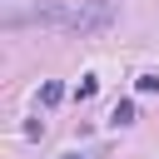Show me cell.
<instances>
[{
    "label": "cell",
    "instance_id": "cell-3",
    "mask_svg": "<svg viewBox=\"0 0 159 159\" xmlns=\"http://www.w3.org/2000/svg\"><path fill=\"white\" fill-rule=\"evenodd\" d=\"M60 99H65V89H60V84L50 80V84H45V104H60Z\"/></svg>",
    "mask_w": 159,
    "mask_h": 159
},
{
    "label": "cell",
    "instance_id": "cell-2",
    "mask_svg": "<svg viewBox=\"0 0 159 159\" xmlns=\"http://www.w3.org/2000/svg\"><path fill=\"white\" fill-rule=\"evenodd\" d=\"M109 119H114V124H129V119H134V104H129V99H119V104H114V114H109Z\"/></svg>",
    "mask_w": 159,
    "mask_h": 159
},
{
    "label": "cell",
    "instance_id": "cell-4",
    "mask_svg": "<svg viewBox=\"0 0 159 159\" xmlns=\"http://www.w3.org/2000/svg\"><path fill=\"white\" fill-rule=\"evenodd\" d=\"M139 89H144V94H154V89H159V75H139Z\"/></svg>",
    "mask_w": 159,
    "mask_h": 159
},
{
    "label": "cell",
    "instance_id": "cell-1",
    "mask_svg": "<svg viewBox=\"0 0 159 159\" xmlns=\"http://www.w3.org/2000/svg\"><path fill=\"white\" fill-rule=\"evenodd\" d=\"M40 25H55V30H70V35H99L114 25V5L109 0H80V5H35Z\"/></svg>",
    "mask_w": 159,
    "mask_h": 159
},
{
    "label": "cell",
    "instance_id": "cell-5",
    "mask_svg": "<svg viewBox=\"0 0 159 159\" xmlns=\"http://www.w3.org/2000/svg\"><path fill=\"white\" fill-rule=\"evenodd\" d=\"M65 159H84V154H65Z\"/></svg>",
    "mask_w": 159,
    "mask_h": 159
}]
</instances>
